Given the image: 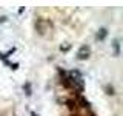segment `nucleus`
<instances>
[{
  "label": "nucleus",
  "instance_id": "nucleus-2",
  "mask_svg": "<svg viewBox=\"0 0 123 116\" xmlns=\"http://www.w3.org/2000/svg\"><path fill=\"white\" fill-rule=\"evenodd\" d=\"M106 34H108L106 28H102V29H100L98 33H97V39H98V40H103V39L106 37Z\"/></svg>",
  "mask_w": 123,
  "mask_h": 116
},
{
  "label": "nucleus",
  "instance_id": "nucleus-6",
  "mask_svg": "<svg viewBox=\"0 0 123 116\" xmlns=\"http://www.w3.org/2000/svg\"><path fill=\"white\" fill-rule=\"evenodd\" d=\"M31 116H38L37 113H34V111H32V113H31Z\"/></svg>",
  "mask_w": 123,
  "mask_h": 116
},
{
  "label": "nucleus",
  "instance_id": "nucleus-4",
  "mask_svg": "<svg viewBox=\"0 0 123 116\" xmlns=\"http://www.w3.org/2000/svg\"><path fill=\"white\" fill-rule=\"evenodd\" d=\"M80 102H82V104H83V105H82V107H86V108H88V107H89V102H88V101H85V98H80Z\"/></svg>",
  "mask_w": 123,
  "mask_h": 116
},
{
  "label": "nucleus",
  "instance_id": "nucleus-1",
  "mask_svg": "<svg viewBox=\"0 0 123 116\" xmlns=\"http://www.w3.org/2000/svg\"><path fill=\"white\" fill-rule=\"evenodd\" d=\"M88 57H89V46H86V45L80 46V50L77 51V59L85 60V59H88Z\"/></svg>",
  "mask_w": 123,
  "mask_h": 116
},
{
  "label": "nucleus",
  "instance_id": "nucleus-3",
  "mask_svg": "<svg viewBox=\"0 0 123 116\" xmlns=\"http://www.w3.org/2000/svg\"><path fill=\"white\" fill-rule=\"evenodd\" d=\"M112 46H114V53H115V56H118V53H120V42L118 40H114V44H112Z\"/></svg>",
  "mask_w": 123,
  "mask_h": 116
},
{
  "label": "nucleus",
  "instance_id": "nucleus-5",
  "mask_svg": "<svg viewBox=\"0 0 123 116\" xmlns=\"http://www.w3.org/2000/svg\"><path fill=\"white\" fill-rule=\"evenodd\" d=\"M23 88H26V94H28V96H31V85H29V84H26Z\"/></svg>",
  "mask_w": 123,
  "mask_h": 116
}]
</instances>
